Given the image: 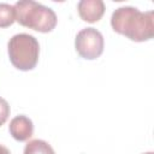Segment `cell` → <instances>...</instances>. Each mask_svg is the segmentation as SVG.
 Here are the masks:
<instances>
[{"instance_id": "1", "label": "cell", "mask_w": 154, "mask_h": 154, "mask_svg": "<svg viewBox=\"0 0 154 154\" xmlns=\"http://www.w3.org/2000/svg\"><path fill=\"white\" fill-rule=\"evenodd\" d=\"M113 30L131 41L143 42L154 36V12H141L132 6L117 8L111 17Z\"/></svg>"}, {"instance_id": "2", "label": "cell", "mask_w": 154, "mask_h": 154, "mask_svg": "<svg viewBox=\"0 0 154 154\" xmlns=\"http://www.w3.org/2000/svg\"><path fill=\"white\" fill-rule=\"evenodd\" d=\"M16 20L29 29L40 31V32H49L57 25V14L55 12L31 0H20L14 4Z\"/></svg>"}, {"instance_id": "3", "label": "cell", "mask_w": 154, "mask_h": 154, "mask_svg": "<svg viewBox=\"0 0 154 154\" xmlns=\"http://www.w3.org/2000/svg\"><path fill=\"white\" fill-rule=\"evenodd\" d=\"M7 52L11 64L20 70L29 71L32 70L37 61L40 54L38 41L29 34H17L12 36L7 43Z\"/></svg>"}, {"instance_id": "4", "label": "cell", "mask_w": 154, "mask_h": 154, "mask_svg": "<svg viewBox=\"0 0 154 154\" xmlns=\"http://www.w3.org/2000/svg\"><path fill=\"white\" fill-rule=\"evenodd\" d=\"M103 36L95 28L82 29L75 38V47L77 53L88 60L99 58L103 52Z\"/></svg>"}, {"instance_id": "5", "label": "cell", "mask_w": 154, "mask_h": 154, "mask_svg": "<svg viewBox=\"0 0 154 154\" xmlns=\"http://www.w3.org/2000/svg\"><path fill=\"white\" fill-rule=\"evenodd\" d=\"M77 10L84 22L95 23L103 16L105 4L102 0H81L77 5Z\"/></svg>"}, {"instance_id": "6", "label": "cell", "mask_w": 154, "mask_h": 154, "mask_svg": "<svg viewBox=\"0 0 154 154\" xmlns=\"http://www.w3.org/2000/svg\"><path fill=\"white\" fill-rule=\"evenodd\" d=\"M8 130L10 134L12 135V137L19 142L26 141L32 136L34 132V124L31 122L30 118H28L26 116H17L14 117L8 125Z\"/></svg>"}, {"instance_id": "7", "label": "cell", "mask_w": 154, "mask_h": 154, "mask_svg": "<svg viewBox=\"0 0 154 154\" xmlns=\"http://www.w3.org/2000/svg\"><path fill=\"white\" fill-rule=\"evenodd\" d=\"M24 154H55L51 144L43 140H31L24 148Z\"/></svg>"}, {"instance_id": "8", "label": "cell", "mask_w": 154, "mask_h": 154, "mask_svg": "<svg viewBox=\"0 0 154 154\" xmlns=\"http://www.w3.org/2000/svg\"><path fill=\"white\" fill-rule=\"evenodd\" d=\"M16 20L14 7L6 2H0V28H7Z\"/></svg>"}, {"instance_id": "9", "label": "cell", "mask_w": 154, "mask_h": 154, "mask_svg": "<svg viewBox=\"0 0 154 154\" xmlns=\"http://www.w3.org/2000/svg\"><path fill=\"white\" fill-rule=\"evenodd\" d=\"M10 111L11 109H10L8 102L5 99L0 97V126L6 123V120L10 116Z\"/></svg>"}, {"instance_id": "10", "label": "cell", "mask_w": 154, "mask_h": 154, "mask_svg": "<svg viewBox=\"0 0 154 154\" xmlns=\"http://www.w3.org/2000/svg\"><path fill=\"white\" fill-rule=\"evenodd\" d=\"M0 154H11V153H10V150L5 146L0 144Z\"/></svg>"}, {"instance_id": "11", "label": "cell", "mask_w": 154, "mask_h": 154, "mask_svg": "<svg viewBox=\"0 0 154 154\" xmlns=\"http://www.w3.org/2000/svg\"><path fill=\"white\" fill-rule=\"evenodd\" d=\"M143 154H153V152H148V153H143Z\"/></svg>"}]
</instances>
